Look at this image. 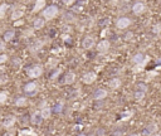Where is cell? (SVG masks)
<instances>
[{
  "label": "cell",
  "mask_w": 161,
  "mask_h": 136,
  "mask_svg": "<svg viewBox=\"0 0 161 136\" xmlns=\"http://www.w3.org/2000/svg\"><path fill=\"white\" fill-rule=\"evenodd\" d=\"M14 37H15V32L14 30H7L4 33V35H3V39H4V42H10V41H13Z\"/></svg>",
  "instance_id": "obj_19"
},
{
  "label": "cell",
  "mask_w": 161,
  "mask_h": 136,
  "mask_svg": "<svg viewBox=\"0 0 161 136\" xmlns=\"http://www.w3.org/2000/svg\"><path fill=\"white\" fill-rule=\"evenodd\" d=\"M132 38H133V33H132V32H128V33L125 34V39H126V41H131Z\"/></svg>",
  "instance_id": "obj_36"
},
{
  "label": "cell",
  "mask_w": 161,
  "mask_h": 136,
  "mask_svg": "<svg viewBox=\"0 0 161 136\" xmlns=\"http://www.w3.org/2000/svg\"><path fill=\"white\" fill-rule=\"evenodd\" d=\"M64 4H66V5H72L73 2H72V0H67V2H64Z\"/></svg>",
  "instance_id": "obj_42"
},
{
  "label": "cell",
  "mask_w": 161,
  "mask_h": 136,
  "mask_svg": "<svg viewBox=\"0 0 161 136\" xmlns=\"http://www.w3.org/2000/svg\"><path fill=\"white\" fill-rule=\"evenodd\" d=\"M44 7H46V2H44V0H38V2H35L34 7H33V11L37 13L39 10H42Z\"/></svg>",
  "instance_id": "obj_18"
},
{
  "label": "cell",
  "mask_w": 161,
  "mask_h": 136,
  "mask_svg": "<svg viewBox=\"0 0 161 136\" xmlns=\"http://www.w3.org/2000/svg\"><path fill=\"white\" fill-rule=\"evenodd\" d=\"M8 9H9L8 4H2V5H0V19H3L5 16V13H7Z\"/></svg>",
  "instance_id": "obj_23"
},
{
  "label": "cell",
  "mask_w": 161,
  "mask_h": 136,
  "mask_svg": "<svg viewBox=\"0 0 161 136\" xmlns=\"http://www.w3.org/2000/svg\"><path fill=\"white\" fill-rule=\"evenodd\" d=\"M131 25V19L130 18H127V16H121L118 20L116 22V27H117V29H126V28H128Z\"/></svg>",
  "instance_id": "obj_3"
},
{
  "label": "cell",
  "mask_w": 161,
  "mask_h": 136,
  "mask_svg": "<svg viewBox=\"0 0 161 136\" xmlns=\"http://www.w3.org/2000/svg\"><path fill=\"white\" fill-rule=\"evenodd\" d=\"M22 23H23L22 20H19V22H16V23H15V25H20V24H22Z\"/></svg>",
  "instance_id": "obj_45"
},
{
  "label": "cell",
  "mask_w": 161,
  "mask_h": 136,
  "mask_svg": "<svg viewBox=\"0 0 161 136\" xmlns=\"http://www.w3.org/2000/svg\"><path fill=\"white\" fill-rule=\"evenodd\" d=\"M4 136H14V134H13V132H9V134H7V135H4Z\"/></svg>",
  "instance_id": "obj_44"
},
{
  "label": "cell",
  "mask_w": 161,
  "mask_h": 136,
  "mask_svg": "<svg viewBox=\"0 0 161 136\" xmlns=\"http://www.w3.org/2000/svg\"><path fill=\"white\" fill-rule=\"evenodd\" d=\"M157 130H159V127H157L156 124H149V125L145 127L144 134L147 135V136H151V135H155V134L157 132Z\"/></svg>",
  "instance_id": "obj_10"
},
{
  "label": "cell",
  "mask_w": 161,
  "mask_h": 136,
  "mask_svg": "<svg viewBox=\"0 0 161 136\" xmlns=\"http://www.w3.org/2000/svg\"><path fill=\"white\" fill-rule=\"evenodd\" d=\"M152 33H155V34L161 33V23H157V24L154 25V28H152Z\"/></svg>",
  "instance_id": "obj_29"
},
{
  "label": "cell",
  "mask_w": 161,
  "mask_h": 136,
  "mask_svg": "<svg viewBox=\"0 0 161 136\" xmlns=\"http://www.w3.org/2000/svg\"><path fill=\"white\" fill-rule=\"evenodd\" d=\"M107 91L106 90H103V88H98V90H96L94 91V93H93V99L96 100V101H102V100H105L106 97H107Z\"/></svg>",
  "instance_id": "obj_8"
},
{
  "label": "cell",
  "mask_w": 161,
  "mask_h": 136,
  "mask_svg": "<svg viewBox=\"0 0 161 136\" xmlns=\"http://www.w3.org/2000/svg\"><path fill=\"white\" fill-rule=\"evenodd\" d=\"M23 15H24V10L23 9H16V10H14L11 13V19H13V20H18V19H20Z\"/></svg>",
  "instance_id": "obj_20"
},
{
  "label": "cell",
  "mask_w": 161,
  "mask_h": 136,
  "mask_svg": "<svg viewBox=\"0 0 161 136\" xmlns=\"http://www.w3.org/2000/svg\"><path fill=\"white\" fill-rule=\"evenodd\" d=\"M37 88H38V85L35 82H29L24 86L23 90L25 93H34V92H37Z\"/></svg>",
  "instance_id": "obj_13"
},
{
  "label": "cell",
  "mask_w": 161,
  "mask_h": 136,
  "mask_svg": "<svg viewBox=\"0 0 161 136\" xmlns=\"http://www.w3.org/2000/svg\"><path fill=\"white\" fill-rule=\"evenodd\" d=\"M89 136H96V135H94V134H92V135H89Z\"/></svg>",
  "instance_id": "obj_49"
},
{
  "label": "cell",
  "mask_w": 161,
  "mask_h": 136,
  "mask_svg": "<svg viewBox=\"0 0 161 136\" xmlns=\"http://www.w3.org/2000/svg\"><path fill=\"white\" fill-rule=\"evenodd\" d=\"M156 74H157V72H156V71L149 72V73H147V80H151V78H154V76H156Z\"/></svg>",
  "instance_id": "obj_37"
},
{
  "label": "cell",
  "mask_w": 161,
  "mask_h": 136,
  "mask_svg": "<svg viewBox=\"0 0 161 136\" xmlns=\"http://www.w3.org/2000/svg\"><path fill=\"white\" fill-rule=\"evenodd\" d=\"M156 64H157L156 68H161V58H159V59L156 61Z\"/></svg>",
  "instance_id": "obj_41"
},
{
  "label": "cell",
  "mask_w": 161,
  "mask_h": 136,
  "mask_svg": "<svg viewBox=\"0 0 161 136\" xmlns=\"http://www.w3.org/2000/svg\"><path fill=\"white\" fill-rule=\"evenodd\" d=\"M130 136H138V135H137V134H131Z\"/></svg>",
  "instance_id": "obj_47"
},
{
  "label": "cell",
  "mask_w": 161,
  "mask_h": 136,
  "mask_svg": "<svg viewBox=\"0 0 161 136\" xmlns=\"http://www.w3.org/2000/svg\"><path fill=\"white\" fill-rule=\"evenodd\" d=\"M59 13V9L57 5H49L43 10V16H44V20H52L54 19Z\"/></svg>",
  "instance_id": "obj_1"
},
{
  "label": "cell",
  "mask_w": 161,
  "mask_h": 136,
  "mask_svg": "<svg viewBox=\"0 0 161 136\" xmlns=\"http://www.w3.org/2000/svg\"><path fill=\"white\" fill-rule=\"evenodd\" d=\"M8 61V55L7 54H0V64H3Z\"/></svg>",
  "instance_id": "obj_34"
},
{
  "label": "cell",
  "mask_w": 161,
  "mask_h": 136,
  "mask_svg": "<svg viewBox=\"0 0 161 136\" xmlns=\"http://www.w3.org/2000/svg\"><path fill=\"white\" fill-rule=\"evenodd\" d=\"M8 82V76L5 73H0V85H4Z\"/></svg>",
  "instance_id": "obj_30"
},
{
  "label": "cell",
  "mask_w": 161,
  "mask_h": 136,
  "mask_svg": "<svg viewBox=\"0 0 161 136\" xmlns=\"http://www.w3.org/2000/svg\"><path fill=\"white\" fill-rule=\"evenodd\" d=\"M52 108L50 107H43L42 110H40V115H42V117H43V120H47V119H49L50 117V115H52Z\"/></svg>",
  "instance_id": "obj_17"
},
{
  "label": "cell",
  "mask_w": 161,
  "mask_h": 136,
  "mask_svg": "<svg viewBox=\"0 0 161 136\" xmlns=\"http://www.w3.org/2000/svg\"><path fill=\"white\" fill-rule=\"evenodd\" d=\"M44 25H46L44 18H37L33 22V28H34V29H42Z\"/></svg>",
  "instance_id": "obj_14"
},
{
  "label": "cell",
  "mask_w": 161,
  "mask_h": 136,
  "mask_svg": "<svg viewBox=\"0 0 161 136\" xmlns=\"http://www.w3.org/2000/svg\"><path fill=\"white\" fill-rule=\"evenodd\" d=\"M145 10H146V4L142 3V2H136L132 5V13L135 15H141Z\"/></svg>",
  "instance_id": "obj_5"
},
{
  "label": "cell",
  "mask_w": 161,
  "mask_h": 136,
  "mask_svg": "<svg viewBox=\"0 0 161 136\" xmlns=\"http://www.w3.org/2000/svg\"><path fill=\"white\" fill-rule=\"evenodd\" d=\"M132 116H133L132 111H125V112L121 113V121H127V120H130L132 117Z\"/></svg>",
  "instance_id": "obj_22"
},
{
  "label": "cell",
  "mask_w": 161,
  "mask_h": 136,
  "mask_svg": "<svg viewBox=\"0 0 161 136\" xmlns=\"http://www.w3.org/2000/svg\"><path fill=\"white\" fill-rule=\"evenodd\" d=\"M82 10H83V7H82V4H80V3L72 7V13H77L78 14V13H80Z\"/></svg>",
  "instance_id": "obj_27"
},
{
  "label": "cell",
  "mask_w": 161,
  "mask_h": 136,
  "mask_svg": "<svg viewBox=\"0 0 161 136\" xmlns=\"http://www.w3.org/2000/svg\"><path fill=\"white\" fill-rule=\"evenodd\" d=\"M151 136H161V135H159V134H155V135H151Z\"/></svg>",
  "instance_id": "obj_48"
},
{
  "label": "cell",
  "mask_w": 161,
  "mask_h": 136,
  "mask_svg": "<svg viewBox=\"0 0 161 136\" xmlns=\"http://www.w3.org/2000/svg\"><path fill=\"white\" fill-rule=\"evenodd\" d=\"M42 73H43V68L40 64H34L27 69V74L30 78H38V77L42 76Z\"/></svg>",
  "instance_id": "obj_2"
},
{
  "label": "cell",
  "mask_w": 161,
  "mask_h": 136,
  "mask_svg": "<svg viewBox=\"0 0 161 136\" xmlns=\"http://www.w3.org/2000/svg\"><path fill=\"white\" fill-rule=\"evenodd\" d=\"M5 49V42H2L0 43V52H3Z\"/></svg>",
  "instance_id": "obj_40"
},
{
  "label": "cell",
  "mask_w": 161,
  "mask_h": 136,
  "mask_svg": "<svg viewBox=\"0 0 161 136\" xmlns=\"http://www.w3.org/2000/svg\"><path fill=\"white\" fill-rule=\"evenodd\" d=\"M43 44H44L43 42H40V41H35V43H34V44H32V48H30V49H32L33 52H34V50H39L40 48L43 47Z\"/></svg>",
  "instance_id": "obj_26"
},
{
  "label": "cell",
  "mask_w": 161,
  "mask_h": 136,
  "mask_svg": "<svg viewBox=\"0 0 161 136\" xmlns=\"http://www.w3.org/2000/svg\"><path fill=\"white\" fill-rule=\"evenodd\" d=\"M78 136H87V135H85V134H82V132H80V134H79Z\"/></svg>",
  "instance_id": "obj_46"
},
{
  "label": "cell",
  "mask_w": 161,
  "mask_h": 136,
  "mask_svg": "<svg viewBox=\"0 0 161 136\" xmlns=\"http://www.w3.org/2000/svg\"><path fill=\"white\" fill-rule=\"evenodd\" d=\"M62 37H63V39H64V41H68V39H69V38H68L69 35H68V34H63Z\"/></svg>",
  "instance_id": "obj_43"
},
{
  "label": "cell",
  "mask_w": 161,
  "mask_h": 136,
  "mask_svg": "<svg viewBox=\"0 0 161 136\" xmlns=\"http://www.w3.org/2000/svg\"><path fill=\"white\" fill-rule=\"evenodd\" d=\"M63 110V103L62 102H60V103H57L55 106H54V108L52 110V111H54V112H57V113H59L60 111H62Z\"/></svg>",
  "instance_id": "obj_31"
},
{
  "label": "cell",
  "mask_w": 161,
  "mask_h": 136,
  "mask_svg": "<svg viewBox=\"0 0 161 136\" xmlns=\"http://www.w3.org/2000/svg\"><path fill=\"white\" fill-rule=\"evenodd\" d=\"M27 99L25 97H18V99L15 100V106L16 107H24L27 105Z\"/></svg>",
  "instance_id": "obj_21"
},
{
  "label": "cell",
  "mask_w": 161,
  "mask_h": 136,
  "mask_svg": "<svg viewBox=\"0 0 161 136\" xmlns=\"http://www.w3.org/2000/svg\"><path fill=\"white\" fill-rule=\"evenodd\" d=\"M96 80H97V73L93 72V71L85 73L83 77H82V82L86 83V85H91V83H93Z\"/></svg>",
  "instance_id": "obj_4"
},
{
  "label": "cell",
  "mask_w": 161,
  "mask_h": 136,
  "mask_svg": "<svg viewBox=\"0 0 161 136\" xmlns=\"http://www.w3.org/2000/svg\"><path fill=\"white\" fill-rule=\"evenodd\" d=\"M145 55L142 54V53H137V54H135L133 57H132V63L133 64H136V66H138V64H142L144 63V61H145Z\"/></svg>",
  "instance_id": "obj_12"
},
{
  "label": "cell",
  "mask_w": 161,
  "mask_h": 136,
  "mask_svg": "<svg viewBox=\"0 0 161 136\" xmlns=\"http://www.w3.org/2000/svg\"><path fill=\"white\" fill-rule=\"evenodd\" d=\"M59 73H60V69H58L57 72H54V73L52 74V77H50V78H52V80H54V78H55V77H57V76H58Z\"/></svg>",
  "instance_id": "obj_39"
},
{
  "label": "cell",
  "mask_w": 161,
  "mask_h": 136,
  "mask_svg": "<svg viewBox=\"0 0 161 136\" xmlns=\"http://www.w3.org/2000/svg\"><path fill=\"white\" fill-rule=\"evenodd\" d=\"M145 92H141V91H136L135 93H133V97H135V100H137V101H141V100H144V97H145Z\"/></svg>",
  "instance_id": "obj_24"
},
{
  "label": "cell",
  "mask_w": 161,
  "mask_h": 136,
  "mask_svg": "<svg viewBox=\"0 0 161 136\" xmlns=\"http://www.w3.org/2000/svg\"><path fill=\"white\" fill-rule=\"evenodd\" d=\"M137 87H138V91H141V92H145V93H146V91H147V86H146L145 83H138V85H137Z\"/></svg>",
  "instance_id": "obj_32"
},
{
  "label": "cell",
  "mask_w": 161,
  "mask_h": 136,
  "mask_svg": "<svg viewBox=\"0 0 161 136\" xmlns=\"http://www.w3.org/2000/svg\"><path fill=\"white\" fill-rule=\"evenodd\" d=\"M15 121H16V119L14 117V116H8V117H5V119L3 120V127H5V129H10V127L14 126Z\"/></svg>",
  "instance_id": "obj_11"
},
{
  "label": "cell",
  "mask_w": 161,
  "mask_h": 136,
  "mask_svg": "<svg viewBox=\"0 0 161 136\" xmlns=\"http://www.w3.org/2000/svg\"><path fill=\"white\" fill-rule=\"evenodd\" d=\"M96 134H97V135H101V136H103V135H105V130H101V129H98V130L96 131Z\"/></svg>",
  "instance_id": "obj_38"
},
{
  "label": "cell",
  "mask_w": 161,
  "mask_h": 136,
  "mask_svg": "<svg viewBox=\"0 0 161 136\" xmlns=\"http://www.w3.org/2000/svg\"><path fill=\"white\" fill-rule=\"evenodd\" d=\"M8 100V92H0V103H4Z\"/></svg>",
  "instance_id": "obj_28"
},
{
  "label": "cell",
  "mask_w": 161,
  "mask_h": 136,
  "mask_svg": "<svg viewBox=\"0 0 161 136\" xmlns=\"http://www.w3.org/2000/svg\"><path fill=\"white\" fill-rule=\"evenodd\" d=\"M76 81V74L73 73V72H68L66 76H64V83L66 85H72L73 82Z\"/></svg>",
  "instance_id": "obj_16"
},
{
  "label": "cell",
  "mask_w": 161,
  "mask_h": 136,
  "mask_svg": "<svg viewBox=\"0 0 161 136\" xmlns=\"http://www.w3.org/2000/svg\"><path fill=\"white\" fill-rule=\"evenodd\" d=\"M94 46H96V39H94V37H92V35L86 37L85 39H83V42H82V47L85 49H91Z\"/></svg>",
  "instance_id": "obj_6"
},
{
  "label": "cell",
  "mask_w": 161,
  "mask_h": 136,
  "mask_svg": "<svg viewBox=\"0 0 161 136\" xmlns=\"http://www.w3.org/2000/svg\"><path fill=\"white\" fill-rule=\"evenodd\" d=\"M110 23H111L110 19H105V20H101V22H99V25H101V27H106V25H108Z\"/></svg>",
  "instance_id": "obj_35"
},
{
  "label": "cell",
  "mask_w": 161,
  "mask_h": 136,
  "mask_svg": "<svg viewBox=\"0 0 161 136\" xmlns=\"http://www.w3.org/2000/svg\"><path fill=\"white\" fill-rule=\"evenodd\" d=\"M108 87L112 88V90H117L121 87V80L117 78V77H115V78H112L110 82H108Z\"/></svg>",
  "instance_id": "obj_15"
},
{
  "label": "cell",
  "mask_w": 161,
  "mask_h": 136,
  "mask_svg": "<svg viewBox=\"0 0 161 136\" xmlns=\"http://www.w3.org/2000/svg\"><path fill=\"white\" fill-rule=\"evenodd\" d=\"M110 47H111L110 41L103 39V41H101V42L97 44V50H98L99 53H106V52H108Z\"/></svg>",
  "instance_id": "obj_7"
},
{
  "label": "cell",
  "mask_w": 161,
  "mask_h": 136,
  "mask_svg": "<svg viewBox=\"0 0 161 136\" xmlns=\"http://www.w3.org/2000/svg\"><path fill=\"white\" fill-rule=\"evenodd\" d=\"M30 122L33 125H40L43 122V117H42V115H40V111H37L30 116Z\"/></svg>",
  "instance_id": "obj_9"
},
{
  "label": "cell",
  "mask_w": 161,
  "mask_h": 136,
  "mask_svg": "<svg viewBox=\"0 0 161 136\" xmlns=\"http://www.w3.org/2000/svg\"><path fill=\"white\" fill-rule=\"evenodd\" d=\"M79 94H80V91H79V90H76V92H73V93L71 94V99H72V100H77L78 97H79Z\"/></svg>",
  "instance_id": "obj_33"
},
{
  "label": "cell",
  "mask_w": 161,
  "mask_h": 136,
  "mask_svg": "<svg viewBox=\"0 0 161 136\" xmlns=\"http://www.w3.org/2000/svg\"><path fill=\"white\" fill-rule=\"evenodd\" d=\"M64 20L68 22V23H73V22H76V18H74L73 13H66V14H64Z\"/></svg>",
  "instance_id": "obj_25"
}]
</instances>
